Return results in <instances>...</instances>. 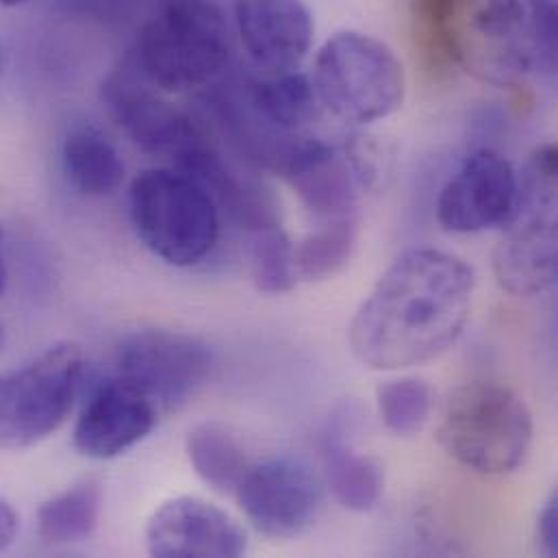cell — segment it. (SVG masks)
<instances>
[{"mask_svg":"<svg viewBox=\"0 0 558 558\" xmlns=\"http://www.w3.org/2000/svg\"><path fill=\"white\" fill-rule=\"evenodd\" d=\"M557 146L546 144L520 181L515 211L494 251L496 280L520 298L539 295L557 280Z\"/></svg>","mask_w":558,"mask_h":558,"instance_id":"52a82bcc","label":"cell"},{"mask_svg":"<svg viewBox=\"0 0 558 558\" xmlns=\"http://www.w3.org/2000/svg\"><path fill=\"white\" fill-rule=\"evenodd\" d=\"M235 498L262 535L295 539L317 522L324 487L308 463L293 457H272L248 465Z\"/></svg>","mask_w":558,"mask_h":558,"instance_id":"8fae6325","label":"cell"},{"mask_svg":"<svg viewBox=\"0 0 558 558\" xmlns=\"http://www.w3.org/2000/svg\"><path fill=\"white\" fill-rule=\"evenodd\" d=\"M159 411L135 387L113 376L100 383L85 402L76 426L74 448L81 457L111 461L142 444L157 426Z\"/></svg>","mask_w":558,"mask_h":558,"instance_id":"5bb4252c","label":"cell"},{"mask_svg":"<svg viewBox=\"0 0 558 558\" xmlns=\"http://www.w3.org/2000/svg\"><path fill=\"white\" fill-rule=\"evenodd\" d=\"M100 509V485L96 481H81L39 507L37 533L50 546L81 544L94 535Z\"/></svg>","mask_w":558,"mask_h":558,"instance_id":"ffe728a7","label":"cell"},{"mask_svg":"<svg viewBox=\"0 0 558 558\" xmlns=\"http://www.w3.org/2000/svg\"><path fill=\"white\" fill-rule=\"evenodd\" d=\"M417 31L468 72L507 83L535 65L522 0H415Z\"/></svg>","mask_w":558,"mask_h":558,"instance_id":"7a4b0ae2","label":"cell"},{"mask_svg":"<svg viewBox=\"0 0 558 558\" xmlns=\"http://www.w3.org/2000/svg\"><path fill=\"white\" fill-rule=\"evenodd\" d=\"M229 61L231 31L214 0H157L133 50V68L163 94L211 87Z\"/></svg>","mask_w":558,"mask_h":558,"instance_id":"3957f363","label":"cell"},{"mask_svg":"<svg viewBox=\"0 0 558 558\" xmlns=\"http://www.w3.org/2000/svg\"><path fill=\"white\" fill-rule=\"evenodd\" d=\"M4 284H7V264L2 257V231H0V293L4 291Z\"/></svg>","mask_w":558,"mask_h":558,"instance_id":"83f0119b","label":"cell"},{"mask_svg":"<svg viewBox=\"0 0 558 558\" xmlns=\"http://www.w3.org/2000/svg\"><path fill=\"white\" fill-rule=\"evenodd\" d=\"M476 272L461 257L415 248L400 255L356 308L354 356L383 372L424 365L448 352L472 315Z\"/></svg>","mask_w":558,"mask_h":558,"instance_id":"6da1fadb","label":"cell"},{"mask_svg":"<svg viewBox=\"0 0 558 558\" xmlns=\"http://www.w3.org/2000/svg\"><path fill=\"white\" fill-rule=\"evenodd\" d=\"M535 424L526 400L507 385L472 380L444 407L439 444L463 468L483 476L518 472L533 448Z\"/></svg>","mask_w":558,"mask_h":558,"instance_id":"277c9868","label":"cell"},{"mask_svg":"<svg viewBox=\"0 0 558 558\" xmlns=\"http://www.w3.org/2000/svg\"><path fill=\"white\" fill-rule=\"evenodd\" d=\"M433 389L417 376H398L376 387V407L385 428L398 437L417 435L433 413Z\"/></svg>","mask_w":558,"mask_h":558,"instance_id":"7402d4cb","label":"cell"},{"mask_svg":"<svg viewBox=\"0 0 558 558\" xmlns=\"http://www.w3.org/2000/svg\"><path fill=\"white\" fill-rule=\"evenodd\" d=\"M146 550L157 558H238L248 553V535L220 507L181 496L148 520Z\"/></svg>","mask_w":558,"mask_h":558,"instance_id":"4fadbf2b","label":"cell"},{"mask_svg":"<svg viewBox=\"0 0 558 558\" xmlns=\"http://www.w3.org/2000/svg\"><path fill=\"white\" fill-rule=\"evenodd\" d=\"M311 81L319 107L352 124L389 118L407 94L404 68L396 52L359 31H341L319 48Z\"/></svg>","mask_w":558,"mask_h":558,"instance_id":"8992f818","label":"cell"},{"mask_svg":"<svg viewBox=\"0 0 558 558\" xmlns=\"http://www.w3.org/2000/svg\"><path fill=\"white\" fill-rule=\"evenodd\" d=\"M233 9L244 50L266 74L293 72L308 54L313 17L304 0H235Z\"/></svg>","mask_w":558,"mask_h":558,"instance_id":"9a60e30c","label":"cell"},{"mask_svg":"<svg viewBox=\"0 0 558 558\" xmlns=\"http://www.w3.org/2000/svg\"><path fill=\"white\" fill-rule=\"evenodd\" d=\"M535 63L555 72L557 68L558 0H529L526 4Z\"/></svg>","mask_w":558,"mask_h":558,"instance_id":"cb8c5ba5","label":"cell"},{"mask_svg":"<svg viewBox=\"0 0 558 558\" xmlns=\"http://www.w3.org/2000/svg\"><path fill=\"white\" fill-rule=\"evenodd\" d=\"M211 367L214 352L205 341L159 328L129 335L116 352V376L144 393L159 413L187 404Z\"/></svg>","mask_w":558,"mask_h":558,"instance_id":"30bf717a","label":"cell"},{"mask_svg":"<svg viewBox=\"0 0 558 558\" xmlns=\"http://www.w3.org/2000/svg\"><path fill=\"white\" fill-rule=\"evenodd\" d=\"M17 537V515L9 502L0 500V553H4Z\"/></svg>","mask_w":558,"mask_h":558,"instance_id":"4316f807","label":"cell"},{"mask_svg":"<svg viewBox=\"0 0 558 558\" xmlns=\"http://www.w3.org/2000/svg\"><path fill=\"white\" fill-rule=\"evenodd\" d=\"M135 68L111 72L102 83V102L116 126L144 153L181 168L214 137L207 126L168 102Z\"/></svg>","mask_w":558,"mask_h":558,"instance_id":"9c48e42d","label":"cell"},{"mask_svg":"<svg viewBox=\"0 0 558 558\" xmlns=\"http://www.w3.org/2000/svg\"><path fill=\"white\" fill-rule=\"evenodd\" d=\"M0 65H2V50H0Z\"/></svg>","mask_w":558,"mask_h":558,"instance_id":"4dcf8cb0","label":"cell"},{"mask_svg":"<svg viewBox=\"0 0 558 558\" xmlns=\"http://www.w3.org/2000/svg\"><path fill=\"white\" fill-rule=\"evenodd\" d=\"M61 163L76 192L89 198H107L124 183V161L118 148L96 126H74L61 144Z\"/></svg>","mask_w":558,"mask_h":558,"instance_id":"ac0fdd59","label":"cell"},{"mask_svg":"<svg viewBox=\"0 0 558 558\" xmlns=\"http://www.w3.org/2000/svg\"><path fill=\"white\" fill-rule=\"evenodd\" d=\"M26 0H0V4L4 7H17V4H24Z\"/></svg>","mask_w":558,"mask_h":558,"instance_id":"f1b7e54d","label":"cell"},{"mask_svg":"<svg viewBox=\"0 0 558 558\" xmlns=\"http://www.w3.org/2000/svg\"><path fill=\"white\" fill-rule=\"evenodd\" d=\"M356 220L317 225L300 244L293 246L295 275L304 282H322L339 275L356 244Z\"/></svg>","mask_w":558,"mask_h":558,"instance_id":"44dd1931","label":"cell"},{"mask_svg":"<svg viewBox=\"0 0 558 558\" xmlns=\"http://www.w3.org/2000/svg\"><path fill=\"white\" fill-rule=\"evenodd\" d=\"M83 372L81 345L61 341L0 374V450H24L57 433L72 411Z\"/></svg>","mask_w":558,"mask_h":558,"instance_id":"ba28073f","label":"cell"},{"mask_svg":"<svg viewBox=\"0 0 558 558\" xmlns=\"http://www.w3.org/2000/svg\"><path fill=\"white\" fill-rule=\"evenodd\" d=\"M251 275L255 287L268 295L287 293L300 282L293 244L280 225L251 233Z\"/></svg>","mask_w":558,"mask_h":558,"instance_id":"603a6c76","label":"cell"},{"mask_svg":"<svg viewBox=\"0 0 558 558\" xmlns=\"http://www.w3.org/2000/svg\"><path fill=\"white\" fill-rule=\"evenodd\" d=\"M0 343H2V328H0Z\"/></svg>","mask_w":558,"mask_h":558,"instance_id":"f546056e","label":"cell"},{"mask_svg":"<svg viewBox=\"0 0 558 558\" xmlns=\"http://www.w3.org/2000/svg\"><path fill=\"white\" fill-rule=\"evenodd\" d=\"M537 539L546 557H558V500L557 494L550 496L537 520Z\"/></svg>","mask_w":558,"mask_h":558,"instance_id":"484cf974","label":"cell"},{"mask_svg":"<svg viewBox=\"0 0 558 558\" xmlns=\"http://www.w3.org/2000/svg\"><path fill=\"white\" fill-rule=\"evenodd\" d=\"M61 2L72 13H81L102 22L129 20L142 7V0H61Z\"/></svg>","mask_w":558,"mask_h":558,"instance_id":"d4e9b609","label":"cell"},{"mask_svg":"<svg viewBox=\"0 0 558 558\" xmlns=\"http://www.w3.org/2000/svg\"><path fill=\"white\" fill-rule=\"evenodd\" d=\"M225 87L255 122L279 133H302L319 109L313 81L295 70L231 81Z\"/></svg>","mask_w":558,"mask_h":558,"instance_id":"2e32d148","label":"cell"},{"mask_svg":"<svg viewBox=\"0 0 558 558\" xmlns=\"http://www.w3.org/2000/svg\"><path fill=\"white\" fill-rule=\"evenodd\" d=\"M324 481L332 498L352 513H369L383 498V465L359 452L350 439V426L343 417L328 422L322 433Z\"/></svg>","mask_w":558,"mask_h":558,"instance_id":"e0dca14e","label":"cell"},{"mask_svg":"<svg viewBox=\"0 0 558 558\" xmlns=\"http://www.w3.org/2000/svg\"><path fill=\"white\" fill-rule=\"evenodd\" d=\"M187 457L198 478L218 494H235L248 459L238 437L222 424L205 422L187 433Z\"/></svg>","mask_w":558,"mask_h":558,"instance_id":"d6986e66","label":"cell"},{"mask_svg":"<svg viewBox=\"0 0 558 558\" xmlns=\"http://www.w3.org/2000/svg\"><path fill=\"white\" fill-rule=\"evenodd\" d=\"M131 222L142 244L174 268L205 262L220 240V207L209 190L179 168H150L129 190Z\"/></svg>","mask_w":558,"mask_h":558,"instance_id":"5b68a950","label":"cell"},{"mask_svg":"<svg viewBox=\"0 0 558 558\" xmlns=\"http://www.w3.org/2000/svg\"><path fill=\"white\" fill-rule=\"evenodd\" d=\"M520 179L511 161L492 148L463 159L437 198V220L450 233H483L505 227L515 211Z\"/></svg>","mask_w":558,"mask_h":558,"instance_id":"7c38bea8","label":"cell"}]
</instances>
